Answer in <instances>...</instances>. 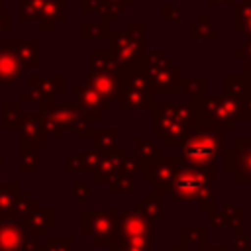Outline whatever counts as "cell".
<instances>
[{"instance_id": "obj_1", "label": "cell", "mask_w": 251, "mask_h": 251, "mask_svg": "<svg viewBox=\"0 0 251 251\" xmlns=\"http://www.w3.org/2000/svg\"><path fill=\"white\" fill-rule=\"evenodd\" d=\"M214 182H216V167H208V169L190 167L180 159V165L176 167L167 192L175 202H196L200 210L212 212L216 210Z\"/></svg>"}, {"instance_id": "obj_2", "label": "cell", "mask_w": 251, "mask_h": 251, "mask_svg": "<svg viewBox=\"0 0 251 251\" xmlns=\"http://www.w3.org/2000/svg\"><path fill=\"white\" fill-rule=\"evenodd\" d=\"M155 222L137 206L120 214L116 237L108 243L110 251H153Z\"/></svg>"}, {"instance_id": "obj_3", "label": "cell", "mask_w": 251, "mask_h": 251, "mask_svg": "<svg viewBox=\"0 0 251 251\" xmlns=\"http://www.w3.org/2000/svg\"><path fill=\"white\" fill-rule=\"evenodd\" d=\"M155 137L163 147H180L186 135L196 127L192 104H155Z\"/></svg>"}, {"instance_id": "obj_4", "label": "cell", "mask_w": 251, "mask_h": 251, "mask_svg": "<svg viewBox=\"0 0 251 251\" xmlns=\"http://www.w3.org/2000/svg\"><path fill=\"white\" fill-rule=\"evenodd\" d=\"M224 149V131L212 127H200L186 135L180 145V159L190 167H216V159Z\"/></svg>"}, {"instance_id": "obj_5", "label": "cell", "mask_w": 251, "mask_h": 251, "mask_svg": "<svg viewBox=\"0 0 251 251\" xmlns=\"http://www.w3.org/2000/svg\"><path fill=\"white\" fill-rule=\"evenodd\" d=\"M141 71L147 76L149 88L151 92H180V84H182V75L178 67H173L171 61L159 53H147L141 61H139Z\"/></svg>"}, {"instance_id": "obj_6", "label": "cell", "mask_w": 251, "mask_h": 251, "mask_svg": "<svg viewBox=\"0 0 251 251\" xmlns=\"http://www.w3.org/2000/svg\"><path fill=\"white\" fill-rule=\"evenodd\" d=\"M145 25L139 22H131L127 25L126 31L116 33L114 37V59L118 65L129 67L139 63L145 57V49H143V41H145Z\"/></svg>"}, {"instance_id": "obj_7", "label": "cell", "mask_w": 251, "mask_h": 251, "mask_svg": "<svg viewBox=\"0 0 251 251\" xmlns=\"http://www.w3.org/2000/svg\"><path fill=\"white\" fill-rule=\"evenodd\" d=\"M120 226V212L116 210H84L82 214V233L92 241V245H108Z\"/></svg>"}, {"instance_id": "obj_8", "label": "cell", "mask_w": 251, "mask_h": 251, "mask_svg": "<svg viewBox=\"0 0 251 251\" xmlns=\"http://www.w3.org/2000/svg\"><path fill=\"white\" fill-rule=\"evenodd\" d=\"M226 173L235 182H251V139H235L226 151Z\"/></svg>"}, {"instance_id": "obj_9", "label": "cell", "mask_w": 251, "mask_h": 251, "mask_svg": "<svg viewBox=\"0 0 251 251\" xmlns=\"http://www.w3.org/2000/svg\"><path fill=\"white\" fill-rule=\"evenodd\" d=\"M178 165H180V157H165L163 155L149 171L143 173V178H145V182L153 184V190L157 194H165L169 190V184H171Z\"/></svg>"}, {"instance_id": "obj_10", "label": "cell", "mask_w": 251, "mask_h": 251, "mask_svg": "<svg viewBox=\"0 0 251 251\" xmlns=\"http://www.w3.org/2000/svg\"><path fill=\"white\" fill-rule=\"evenodd\" d=\"M137 173H139V167H137L135 157L133 159L126 157L120 171L110 178V190H114V192H131L135 188L133 178H135Z\"/></svg>"}, {"instance_id": "obj_11", "label": "cell", "mask_w": 251, "mask_h": 251, "mask_svg": "<svg viewBox=\"0 0 251 251\" xmlns=\"http://www.w3.org/2000/svg\"><path fill=\"white\" fill-rule=\"evenodd\" d=\"M126 157H127L126 149H120V147L110 149V153L102 157V163H100V167H98V171H96V175H94V180H96V182H110V178H112V176L120 171V167L124 165Z\"/></svg>"}, {"instance_id": "obj_12", "label": "cell", "mask_w": 251, "mask_h": 251, "mask_svg": "<svg viewBox=\"0 0 251 251\" xmlns=\"http://www.w3.org/2000/svg\"><path fill=\"white\" fill-rule=\"evenodd\" d=\"M161 157H163V149L157 147V143L147 141V139H137V143H135V161H137L139 173L149 171Z\"/></svg>"}, {"instance_id": "obj_13", "label": "cell", "mask_w": 251, "mask_h": 251, "mask_svg": "<svg viewBox=\"0 0 251 251\" xmlns=\"http://www.w3.org/2000/svg\"><path fill=\"white\" fill-rule=\"evenodd\" d=\"M88 84H90L92 90H94L98 96H102L108 104H110V100H114L116 94H118V80H116V75H110V73H104V71L94 73V75H90Z\"/></svg>"}, {"instance_id": "obj_14", "label": "cell", "mask_w": 251, "mask_h": 251, "mask_svg": "<svg viewBox=\"0 0 251 251\" xmlns=\"http://www.w3.org/2000/svg\"><path fill=\"white\" fill-rule=\"evenodd\" d=\"M161 196L163 194H157L155 190H147L145 194H143V198L141 200H137V208L139 210H143L153 222L155 220H161L163 218V202H161Z\"/></svg>"}, {"instance_id": "obj_15", "label": "cell", "mask_w": 251, "mask_h": 251, "mask_svg": "<svg viewBox=\"0 0 251 251\" xmlns=\"http://www.w3.org/2000/svg\"><path fill=\"white\" fill-rule=\"evenodd\" d=\"M180 243L186 245V247H198L204 249L206 243H208V231L206 227H200V226H192V227H182L180 229Z\"/></svg>"}, {"instance_id": "obj_16", "label": "cell", "mask_w": 251, "mask_h": 251, "mask_svg": "<svg viewBox=\"0 0 251 251\" xmlns=\"http://www.w3.org/2000/svg\"><path fill=\"white\" fill-rule=\"evenodd\" d=\"M233 27L251 37V0H243L233 10Z\"/></svg>"}, {"instance_id": "obj_17", "label": "cell", "mask_w": 251, "mask_h": 251, "mask_svg": "<svg viewBox=\"0 0 251 251\" xmlns=\"http://www.w3.org/2000/svg\"><path fill=\"white\" fill-rule=\"evenodd\" d=\"M190 37L192 39H200V37H204V39H216V27H214V24L208 20V16L204 12L190 25Z\"/></svg>"}, {"instance_id": "obj_18", "label": "cell", "mask_w": 251, "mask_h": 251, "mask_svg": "<svg viewBox=\"0 0 251 251\" xmlns=\"http://www.w3.org/2000/svg\"><path fill=\"white\" fill-rule=\"evenodd\" d=\"M224 214H226V226L231 227L233 235H241L243 233V229H241V226H243V212L227 202L226 208H224Z\"/></svg>"}, {"instance_id": "obj_19", "label": "cell", "mask_w": 251, "mask_h": 251, "mask_svg": "<svg viewBox=\"0 0 251 251\" xmlns=\"http://www.w3.org/2000/svg\"><path fill=\"white\" fill-rule=\"evenodd\" d=\"M180 90H186L190 94V100L204 98L206 96V76H200V78H194V80H188V78L182 76Z\"/></svg>"}, {"instance_id": "obj_20", "label": "cell", "mask_w": 251, "mask_h": 251, "mask_svg": "<svg viewBox=\"0 0 251 251\" xmlns=\"http://www.w3.org/2000/svg\"><path fill=\"white\" fill-rule=\"evenodd\" d=\"M20 243H22V237H20V231L16 229H10V233L8 231H2L0 233V245L4 247V249H18L20 247Z\"/></svg>"}, {"instance_id": "obj_21", "label": "cell", "mask_w": 251, "mask_h": 251, "mask_svg": "<svg viewBox=\"0 0 251 251\" xmlns=\"http://www.w3.org/2000/svg\"><path fill=\"white\" fill-rule=\"evenodd\" d=\"M71 247H73V237H57L47 241L45 251H71Z\"/></svg>"}, {"instance_id": "obj_22", "label": "cell", "mask_w": 251, "mask_h": 251, "mask_svg": "<svg viewBox=\"0 0 251 251\" xmlns=\"http://www.w3.org/2000/svg\"><path fill=\"white\" fill-rule=\"evenodd\" d=\"M161 14H163V22H175V24L180 22V8H178V6L165 4Z\"/></svg>"}, {"instance_id": "obj_23", "label": "cell", "mask_w": 251, "mask_h": 251, "mask_svg": "<svg viewBox=\"0 0 251 251\" xmlns=\"http://www.w3.org/2000/svg\"><path fill=\"white\" fill-rule=\"evenodd\" d=\"M233 55L243 61V67H245V69H249V67H251V37H249V39L245 41V45H243L239 51H235Z\"/></svg>"}, {"instance_id": "obj_24", "label": "cell", "mask_w": 251, "mask_h": 251, "mask_svg": "<svg viewBox=\"0 0 251 251\" xmlns=\"http://www.w3.org/2000/svg\"><path fill=\"white\" fill-rule=\"evenodd\" d=\"M208 220H210V226L212 227H224L226 226V214L224 212L212 210V212H208Z\"/></svg>"}, {"instance_id": "obj_25", "label": "cell", "mask_w": 251, "mask_h": 251, "mask_svg": "<svg viewBox=\"0 0 251 251\" xmlns=\"http://www.w3.org/2000/svg\"><path fill=\"white\" fill-rule=\"evenodd\" d=\"M251 243H249V237L245 235V233H241V235H235V243H233V251H243L245 247H249Z\"/></svg>"}, {"instance_id": "obj_26", "label": "cell", "mask_w": 251, "mask_h": 251, "mask_svg": "<svg viewBox=\"0 0 251 251\" xmlns=\"http://www.w3.org/2000/svg\"><path fill=\"white\" fill-rule=\"evenodd\" d=\"M75 188H76V198H78V200H86V198H88L90 190H88L86 184H76Z\"/></svg>"}, {"instance_id": "obj_27", "label": "cell", "mask_w": 251, "mask_h": 251, "mask_svg": "<svg viewBox=\"0 0 251 251\" xmlns=\"http://www.w3.org/2000/svg\"><path fill=\"white\" fill-rule=\"evenodd\" d=\"M200 251H226V247L224 245H210V243H206V247L200 249Z\"/></svg>"}, {"instance_id": "obj_28", "label": "cell", "mask_w": 251, "mask_h": 251, "mask_svg": "<svg viewBox=\"0 0 251 251\" xmlns=\"http://www.w3.org/2000/svg\"><path fill=\"white\" fill-rule=\"evenodd\" d=\"M171 251H192V249H190V247H186V245H182V243H178V245L171 247Z\"/></svg>"}, {"instance_id": "obj_29", "label": "cell", "mask_w": 251, "mask_h": 251, "mask_svg": "<svg viewBox=\"0 0 251 251\" xmlns=\"http://www.w3.org/2000/svg\"><path fill=\"white\" fill-rule=\"evenodd\" d=\"M210 4H233V0H208Z\"/></svg>"}, {"instance_id": "obj_30", "label": "cell", "mask_w": 251, "mask_h": 251, "mask_svg": "<svg viewBox=\"0 0 251 251\" xmlns=\"http://www.w3.org/2000/svg\"><path fill=\"white\" fill-rule=\"evenodd\" d=\"M243 251H251V245H249V247H245V249H243Z\"/></svg>"}]
</instances>
